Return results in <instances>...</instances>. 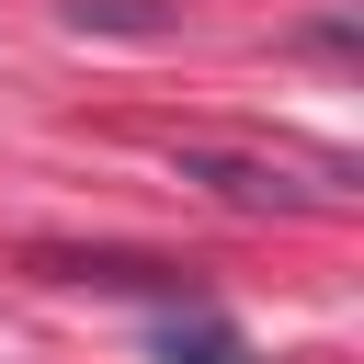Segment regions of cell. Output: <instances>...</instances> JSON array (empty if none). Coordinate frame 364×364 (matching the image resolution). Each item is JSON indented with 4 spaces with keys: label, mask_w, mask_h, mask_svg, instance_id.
Returning a JSON list of instances; mask_svg holds the SVG:
<instances>
[{
    "label": "cell",
    "mask_w": 364,
    "mask_h": 364,
    "mask_svg": "<svg viewBox=\"0 0 364 364\" xmlns=\"http://www.w3.org/2000/svg\"><path fill=\"white\" fill-rule=\"evenodd\" d=\"M171 159H182V182H205L216 205H250V216H273V205H284V216L341 205V182H296V171L262 159V148H205V136H193V148H171Z\"/></svg>",
    "instance_id": "1"
},
{
    "label": "cell",
    "mask_w": 364,
    "mask_h": 364,
    "mask_svg": "<svg viewBox=\"0 0 364 364\" xmlns=\"http://www.w3.org/2000/svg\"><path fill=\"white\" fill-rule=\"evenodd\" d=\"M46 273H68V284H114V296H159V307H205L171 262H136V250H57Z\"/></svg>",
    "instance_id": "2"
},
{
    "label": "cell",
    "mask_w": 364,
    "mask_h": 364,
    "mask_svg": "<svg viewBox=\"0 0 364 364\" xmlns=\"http://www.w3.org/2000/svg\"><path fill=\"white\" fill-rule=\"evenodd\" d=\"M159 364H262V353H250L216 307H171V318H159Z\"/></svg>",
    "instance_id": "3"
}]
</instances>
